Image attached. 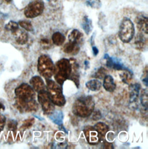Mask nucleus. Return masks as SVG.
<instances>
[{
	"instance_id": "9",
	"label": "nucleus",
	"mask_w": 148,
	"mask_h": 149,
	"mask_svg": "<svg viewBox=\"0 0 148 149\" xmlns=\"http://www.w3.org/2000/svg\"><path fill=\"white\" fill-rule=\"evenodd\" d=\"M104 58L107 61L106 65L110 68H113L114 70L117 71H125L129 70L126 67L120 59L116 57H110L108 54H105Z\"/></svg>"
},
{
	"instance_id": "26",
	"label": "nucleus",
	"mask_w": 148,
	"mask_h": 149,
	"mask_svg": "<svg viewBox=\"0 0 148 149\" xmlns=\"http://www.w3.org/2000/svg\"><path fill=\"white\" fill-rule=\"evenodd\" d=\"M19 25L27 31H33V26L30 22L27 20H21L19 22Z\"/></svg>"
},
{
	"instance_id": "18",
	"label": "nucleus",
	"mask_w": 148,
	"mask_h": 149,
	"mask_svg": "<svg viewBox=\"0 0 148 149\" xmlns=\"http://www.w3.org/2000/svg\"><path fill=\"white\" fill-rule=\"evenodd\" d=\"M86 87L92 91H97L101 89L102 83L98 79H92L86 82Z\"/></svg>"
},
{
	"instance_id": "25",
	"label": "nucleus",
	"mask_w": 148,
	"mask_h": 149,
	"mask_svg": "<svg viewBox=\"0 0 148 149\" xmlns=\"http://www.w3.org/2000/svg\"><path fill=\"white\" fill-rule=\"evenodd\" d=\"M133 75V72L130 70H125L124 72L120 74V77H121L122 81L128 84L129 81L131 80Z\"/></svg>"
},
{
	"instance_id": "7",
	"label": "nucleus",
	"mask_w": 148,
	"mask_h": 149,
	"mask_svg": "<svg viewBox=\"0 0 148 149\" xmlns=\"http://www.w3.org/2000/svg\"><path fill=\"white\" fill-rule=\"evenodd\" d=\"M44 9V3L42 1H34L30 2L24 10V15L27 18H35L40 15Z\"/></svg>"
},
{
	"instance_id": "12",
	"label": "nucleus",
	"mask_w": 148,
	"mask_h": 149,
	"mask_svg": "<svg viewBox=\"0 0 148 149\" xmlns=\"http://www.w3.org/2000/svg\"><path fill=\"white\" fill-rule=\"evenodd\" d=\"M136 23L138 30L145 34H148V19L147 16L139 15L136 18Z\"/></svg>"
},
{
	"instance_id": "31",
	"label": "nucleus",
	"mask_w": 148,
	"mask_h": 149,
	"mask_svg": "<svg viewBox=\"0 0 148 149\" xmlns=\"http://www.w3.org/2000/svg\"><path fill=\"white\" fill-rule=\"evenodd\" d=\"M6 124V117L3 115L0 114V131H2Z\"/></svg>"
},
{
	"instance_id": "38",
	"label": "nucleus",
	"mask_w": 148,
	"mask_h": 149,
	"mask_svg": "<svg viewBox=\"0 0 148 149\" xmlns=\"http://www.w3.org/2000/svg\"><path fill=\"white\" fill-rule=\"evenodd\" d=\"M94 36H95V33L94 34L93 36H91V44L92 46H93V44L94 43Z\"/></svg>"
},
{
	"instance_id": "22",
	"label": "nucleus",
	"mask_w": 148,
	"mask_h": 149,
	"mask_svg": "<svg viewBox=\"0 0 148 149\" xmlns=\"http://www.w3.org/2000/svg\"><path fill=\"white\" fill-rule=\"evenodd\" d=\"M135 44L138 49H140V50L143 49L146 46L147 39L142 34H138L135 38Z\"/></svg>"
},
{
	"instance_id": "34",
	"label": "nucleus",
	"mask_w": 148,
	"mask_h": 149,
	"mask_svg": "<svg viewBox=\"0 0 148 149\" xmlns=\"http://www.w3.org/2000/svg\"><path fill=\"white\" fill-rule=\"evenodd\" d=\"M92 50H93V53L94 56H97L99 53L98 49L94 46H92Z\"/></svg>"
},
{
	"instance_id": "3",
	"label": "nucleus",
	"mask_w": 148,
	"mask_h": 149,
	"mask_svg": "<svg viewBox=\"0 0 148 149\" xmlns=\"http://www.w3.org/2000/svg\"><path fill=\"white\" fill-rule=\"evenodd\" d=\"M46 79V84L49 98L52 103L57 106H63L66 104V98L63 94L61 86L49 79Z\"/></svg>"
},
{
	"instance_id": "19",
	"label": "nucleus",
	"mask_w": 148,
	"mask_h": 149,
	"mask_svg": "<svg viewBox=\"0 0 148 149\" xmlns=\"http://www.w3.org/2000/svg\"><path fill=\"white\" fill-rule=\"evenodd\" d=\"M81 26L84 33L87 35H89L91 33L93 29L92 22L91 20L87 16H85L83 17Z\"/></svg>"
},
{
	"instance_id": "8",
	"label": "nucleus",
	"mask_w": 148,
	"mask_h": 149,
	"mask_svg": "<svg viewBox=\"0 0 148 149\" xmlns=\"http://www.w3.org/2000/svg\"><path fill=\"white\" fill-rule=\"evenodd\" d=\"M38 100L45 113L49 114L54 111V104L51 101L47 90L44 89L38 92Z\"/></svg>"
},
{
	"instance_id": "21",
	"label": "nucleus",
	"mask_w": 148,
	"mask_h": 149,
	"mask_svg": "<svg viewBox=\"0 0 148 149\" xmlns=\"http://www.w3.org/2000/svg\"><path fill=\"white\" fill-rule=\"evenodd\" d=\"M52 39L53 43L57 46L62 45L66 40L64 36L60 32H56L54 33L52 36Z\"/></svg>"
},
{
	"instance_id": "39",
	"label": "nucleus",
	"mask_w": 148,
	"mask_h": 149,
	"mask_svg": "<svg viewBox=\"0 0 148 149\" xmlns=\"http://www.w3.org/2000/svg\"><path fill=\"white\" fill-rule=\"evenodd\" d=\"M4 2H5L6 3H10V2H11V1H12V0H3Z\"/></svg>"
},
{
	"instance_id": "29",
	"label": "nucleus",
	"mask_w": 148,
	"mask_h": 149,
	"mask_svg": "<svg viewBox=\"0 0 148 149\" xmlns=\"http://www.w3.org/2000/svg\"><path fill=\"white\" fill-rule=\"evenodd\" d=\"M106 70L105 68L103 67H101L97 70V71L96 72L94 77L96 78H98L101 79L102 78L104 77L107 74H106Z\"/></svg>"
},
{
	"instance_id": "15",
	"label": "nucleus",
	"mask_w": 148,
	"mask_h": 149,
	"mask_svg": "<svg viewBox=\"0 0 148 149\" xmlns=\"http://www.w3.org/2000/svg\"><path fill=\"white\" fill-rule=\"evenodd\" d=\"M103 85L104 89L108 92L114 91L116 87V85L114 81L113 77L110 74H107L104 77V81Z\"/></svg>"
},
{
	"instance_id": "35",
	"label": "nucleus",
	"mask_w": 148,
	"mask_h": 149,
	"mask_svg": "<svg viewBox=\"0 0 148 149\" xmlns=\"http://www.w3.org/2000/svg\"><path fill=\"white\" fill-rule=\"evenodd\" d=\"M41 43L42 45H44L45 46H47L48 45H49L50 42L47 39H43L41 40Z\"/></svg>"
},
{
	"instance_id": "16",
	"label": "nucleus",
	"mask_w": 148,
	"mask_h": 149,
	"mask_svg": "<svg viewBox=\"0 0 148 149\" xmlns=\"http://www.w3.org/2000/svg\"><path fill=\"white\" fill-rule=\"evenodd\" d=\"M83 36L79 30L76 29L73 30L68 35L69 42L79 45L83 40Z\"/></svg>"
},
{
	"instance_id": "17",
	"label": "nucleus",
	"mask_w": 148,
	"mask_h": 149,
	"mask_svg": "<svg viewBox=\"0 0 148 149\" xmlns=\"http://www.w3.org/2000/svg\"><path fill=\"white\" fill-rule=\"evenodd\" d=\"M49 118L53 123L58 125L59 126L63 125L64 119V114L63 112L60 111H54L51 114H50Z\"/></svg>"
},
{
	"instance_id": "2",
	"label": "nucleus",
	"mask_w": 148,
	"mask_h": 149,
	"mask_svg": "<svg viewBox=\"0 0 148 149\" xmlns=\"http://www.w3.org/2000/svg\"><path fill=\"white\" fill-rule=\"evenodd\" d=\"M94 109V101L91 96H83L78 98L73 105V113L75 115L86 117L91 114Z\"/></svg>"
},
{
	"instance_id": "24",
	"label": "nucleus",
	"mask_w": 148,
	"mask_h": 149,
	"mask_svg": "<svg viewBox=\"0 0 148 149\" xmlns=\"http://www.w3.org/2000/svg\"><path fill=\"white\" fill-rule=\"evenodd\" d=\"M140 101L141 104L143 107V108L146 111H148V93L147 88L144 89L142 91L140 97Z\"/></svg>"
},
{
	"instance_id": "6",
	"label": "nucleus",
	"mask_w": 148,
	"mask_h": 149,
	"mask_svg": "<svg viewBox=\"0 0 148 149\" xmlns=\"http://www.w3.org/2000/svg\"><path fill=\"white\" fill-rule=\"evenodd\" d=\"M135 28L133 22L125 17L121 21L119 31V37L123 43L130 42L134 37Z\"/></svg>"
},
{
	"instance_id": "33",
	"label": "nucleus",
	"mask_w": 148,
	"mask_h": 149,
	"mask_svg": "<svg viewBox=\"0 0 148 149\" xmlns=\"http://www.w3.org/2000/svg\"><path fill=\"white\" fill-rule=\"evenodd\" d=\"M101 113L100 112V111H97V112H95L93 116V117L92 118H93L94 120V121H96L97 120H99L101 118Z\"/></svg>"
},
{
	"instance_id": "14",
	"label": "nucleus",
	"mask_w": 148,
	"mask_h": 149,
	"mask_svg": "<svg viewBox=\"0 0 148 149\" xmlns=\"http://www.w3.org/2000/svg\"><path fill=\"white\" fill-rule=\"evenodd\" d=\"M30 83L33 88L38 93L42 90L45 89V83L43 80L39 76H36L32 77L30 81Z\"/></svg>"
},
{
	"instance_id": "5",
	"label": "nucleus",
	"mask_w": 148,
	"mask_h": 149,
	"mask_svg": "<svg viewBox=\"0 0 148 149\" xmlns=\"http://www.w3.org/2000/svg\"><path fill=\"white\" fill-rule=\"evenodd\" d=\"M55 65L47 55H41L38 61V70L40 74L46 79H49L55 73Z\"/></svg>"
},
{
	"instance_id": "27",
	"label": "nucleus",
	"mask_w": 148,
	"mask_h": 149,
	"mask_svg": "<svg viewBox=\"0 0 148 149\" xmlns=\"http://www.w3.org/2000/svg\"><path fill=\"white\" fill-rule=\"evenodd\" d=\"M18 29H19V24L13 21H10L5 26V29L7 31L12 32V33L16 31Z\"/></svg>"
},
{
	"instance_id": "11",
	"label": "nucleus",
	"mask_w": 148,
	"mask_h": 149,
	"mask_svg": "<svg viewBox=\"0 0 148 149\" xmlns=\"http://www.w3.org/2000/svg\"><path fill=\"white\" fill-rule=\"evenodd\" d=\"M141 87L139 83H134L130 84L129 87L130 90V104L131 105L135 104L138 101L140 91Z\"/></svg>"
},
{
	"instance_id": "10",
	"label": "nucleus",
	"mask_w": 148,
	"mask_h": 149,
	"mask_svg": "<svg viewBox=\"0 0 148 149\" xmlns=\"http://www.w3.org/2000/svg\"><path fill=\"white\" fill-rule=\"evenodd\" d=\"M84 135L90 144H94L98 142L99 140V134L95 130L94 127L87 126L84 130Z\"/></svg>"
},
{
	"instance_id": "20",
	"label": "nucleus",
	"mask_w": 148,
	"mask_h": 149,
	"mask_svg": "<svg viewBox=\"0 0 148 149\" xmlns=\"http://www.w3.org/2000/svg\"><path fill=\"white\" fill-rule=\"evenodd\" d=\"M95 130L99 134V135L105 136L108 131H109V128L107 124L104 123H98L94 127Z\"/></svg>"
},
{
	"instance_id": "1",
	"label": "nucleus",
	"mask_w": 148,
	"mask_h": 149,
	"mask_svg": "<svg viewBox=\"0 0 148 149\" xmlns=\"http://www.w3.org/2000/svg\"><path fill=\"white\" fill-rule=\"evenodd\" d=\"M16 96V105L20 111L31 112L38 109V104L35 101L36 94L31 86L27 83H23L15 90Z\"/></svg>"
},
{
	"instance_id": "32",
	"label": "nucleus",
	"mask_w": 148,
	"mask_h": 149,
	"mask_svg": "<svg viewBox=\"0 0 148 149\" xmlns=\"http://www.w3.org/2000/svg\"><path fill=\"white\" fill-rule=\"evenodd\" d=\"M34 122V119H30V120H26L25 121L24 123L23 124L22 127L24 128V129H27L30 128L31 126H32Z\"/></svg>"
},
{
	"instance_id": "23",
	"label": "nucleus",
	"mask_w": 148,
	"mask_h": 149,
	"mask_svg": "<svg viewBox=\"0 0 148 149\" xmlns=\"http://www.w3.org/2000/svg\"><path fill=\"white\" fill-rule=\"evenodd\" d=\"M79 50V45L69 42L64 46V52L67 53H77Z\"/></svg>"
},
{
	"instance_id": "4",
	"label": "nucleus",
	"mask_w": 148,
	"mask_h": 149,
	"mask_svg": "<svg viewBox=\"0 0 148 149\" xmlns=\"http://www.w3.org/2000/svg\"><path fill=\"white\" fill-rule=\"evenodd\" d=\"M56 70L54 78L56 82L62 86L64 82L70 77L72 74L73 67L71 64L70 61L66 58H63L57 62L55 66Z\"/></svg>"
},
{
	"instance_id": "37",
	"label": "nucleus",
	"mask_w": 148,
	"mask_h": 149,
	"mask_svg": "<svg viewBox=\"0 0 148 149\" xmlns=\"http://www.w3.org/2000/svg\"><path fill=\"white\" fill-rule=\"evenodd\" d=\"M5 109V107L4 105L0 102V111H3Z\"/></svg>"
},
{
	"instance_id": "13",
	"label": "nucleus",
	"mask_w": 148,
	"mask_h": 149,
	"mask_svg": "<svg viewBox=\"0 0 148 149\" xmlns=\"http://www.w3.org/2000/svg\"><path fill=\"white\" fill-rule=\"evenodd\" d=\"M12 34H13L16 41L18 44L24 45L27 42L29 39L28 34L24 30L19 29V28L16 31L12 33Z\"/></svg>"
},
{
	"instance_id": "28",
	"label": "nucleus",
	"mask_w": 148,
	"mask_h": 149,
	"mask_svg": "<svg viewBox=\"0 0 148 149\" xmlns=\"http://www.w3.org/2000/svg\"><path fill=\"white\" fill-rule=\"evenodd\" d=\"M86 4L91 8L96 9H100L102 6L100 0H87L86 1Z\"/></svg>"
},
{
	"instance_id": "36",
	"label": "nucleus",
	"mask_w": 148,
	"mask_h": 149,
	"mask_svg": "<svg viewBox=\"0 0 148 149\" xmlns=\"http://www.w3.org/2000/svg\"><path fill=\"white\" fill-rule=\"evenodd\" d=\"M84 65H85V70H86L87 69L89 68V67H90V62L88 60H86L84 62Z\"/></svg>"
},
{
	"instance_id": "30",
	"label": "nucleus",
	"mask_w": 148,
	"mask_h": 149,
	"mask_svg": "<svg viewBox=\"0 0 148 149\" xmlns=\"http://www.w3.org/2000/svg\"><path fill=\"white\" fill-rule=\"evenodd\" d=\"M17 123L16 121L14 120H9L8 123V128L9 130H10V131L16 130L17 128Z\"/></svg>"
}]
</instances>
